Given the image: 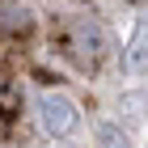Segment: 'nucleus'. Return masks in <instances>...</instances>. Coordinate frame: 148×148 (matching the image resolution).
Here are the masks:
<instances>
[{
  "label": "nucleus",
  "instance_id": "1",
  "mask_svg": "<svg viewBox=\"0 0 148 148\" xmlns=\"http://www.w3.org/2000/svg\"><path fill=\"white\" fill-rule=\"evenodd\" d=\"M51 38H55L59 51H64L72 64H80V68H97V64L106 59V51H110L106 30L97 21H85V17H80V21H64Z\"/></svg>",
  "mask_w": 148,
  "mask_h": 148
},
{
  "label": "nucleus",
  "instance_id": "2",
  "mask_svg": "<svg viewBox=\"0 0 148 148\" xmlns=\"http://www.w3.org/2000/svg\"><path fill=\"white\" fill-rule=\"evenodd\" d=\"M38 119H42V131H51V136H72L80 114L64 93H42L38 97Z\"/></svg>",
  "mask_w": 148,
  "mask_h": 148
},
{
  "label": "nucleus",
  "instance_id": "3",
  "mask_svg": "<svg viewBox=\"0 0 148 148\" xmlns=\"http://www.w3.org/2000/svg\"><path fill=\"white\" fill-rule=\"evenodd\" d=\"M97 140H102V148H131L119 131H114V127H102V136H97Z\"/></svg>",
  "mask_w": 148,
  "mask_h": 148
}]
</instances>
